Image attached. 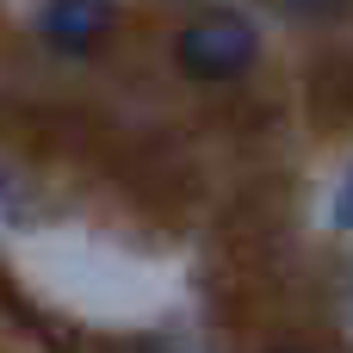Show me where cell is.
I'll return each mask as SVG.
<instances>
[{
    "mask_svg": "<svg viewBox=\"0 0 353 353\" xmlns=\"http://www.w3.org/2000/svg\"><path fill=\"white\" fill-rule=\"evenodd\" d=\"M118 25V0H50L43 6V19H37V31L56 43V50H93L105 31Z\"/></svg>",
    "mask_w": 353,
    "mask_h": 353,
    "instance_id": "obj_2",
    "label": "cell"
},
{
    "mask_svg": "<svg viewBox=\"0 0 353 353\" xmlns=\"http://www.w3.org/2000/svg\"><path fill=\"white\" fill-rule=\"evenodd\" d=\"M329 223L353 230V168H347V180H341V192H335V205H329Z\"/></svg>",
    "mask_w": 353,
    "mask_h": 353,
    "instance_id": "obj_4",
    "label": "cell"
},
{
    "mask_svg": "<svg viewBox=\"0 0 353 353\" xmlns=\"http://www.w3.org/2000/svg\"><path fill=\"white\" fill-rule=\"evenodd\" d=\"M174 56H180V68H186L192 81H236V74L254 62V25H242V19H230V12L199 19V25L180 31Z\"/></svg>",
    "mask_w": 353,
    "mask_h": 353,
    "instance_id": "obj_1",
    "label": "cell"
},
{
    "mask_svg": "<svg viewBox=\"0 0 353 353\" xmlns=\"http://www.w3.org/2000/svg\"><path fill=\"white\" fill-rule=\"evenodd\" d=\"M279 353H298V347H279Z\"/></svg>",
    "mask_w": 353,
    "mask_h": 353,
    "instance_id": "obj_5",
    "label": "cell"
},
{
    "mask_svg": "<svg viewBox=\"0 0 353 353\" xmlns=\"http://www.w3.org/2000/svg\"><path fill=\"white\" fill-rule=\"evenodd\" d=\"M285 12H298V19H347L353 0H285Z\"/></svg>",
    "mask_w": 353,
    "mask_h": 353,
    "instance_id": "obj_3",
    "label": "cell"
}]
</instances>
